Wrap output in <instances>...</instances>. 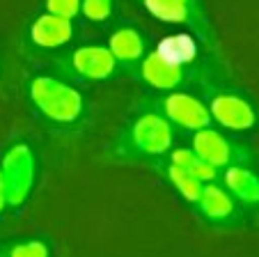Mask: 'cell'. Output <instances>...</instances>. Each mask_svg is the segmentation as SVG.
Masks as SVG:
<instances>
[{
    "mask_svg": "<svg viewBox=\"0 0 259 257\" xmlns=\"http://www.w3.org/2000/svg\"><path fill=\"white\" fill-rule=\"evenodd\" d=\"M30 101L46 120L55 124H71L83 115V94L53 76H37L30 81Z\"/></svg>",
    "mask_w": 259,
    "mask_h": 257,
    "instance_id": "6da1fadb",
    "label": "cell"
},
{
    "mask_svg": "<svg viewBox=\"0 0 259 257\" xmlns=\"http://www.w3.org/2000/svg\"><path fill=\"white\" fill-rule=\"evenodd\" d=\"M0 175H3V186H5L7 207H21L34 186V154L28 142H14L5 152Z\"/></svg>",
    "mask_w": 259,
    "mask_h": 257,
    "instance_id": "7a4b0ae2",
    "label": "cell"
},
{
    "mask_svg": "<svg viewBox=\"0 0 259 257\" xmlns=\"http://www.w3.org/2000/svg\"><path fill=\"white\" fill-rule=\"evenodd\" d=\"M172 124L163 113H142L126 133V145L136 156H163L172 150Z\"/></svg>",
    "mask_w": 259,
    "mask_h": 257,
    "instance_id": "3957f363",
    "label": "cell"
},
{
    "mask_svg": "<svg viewBox=\"0 0 259 257\" xmlns=\"http://www.w3.org/2000/svg\"><path fill=\"white\" fill-rule=\"evenodd\" d=\"M161 113L167 117L170 124L181 126L186 131H197V129L211 126L213 122L209 106L188 92H170L161 101Z\"/></svg>",
    "mask_w": 259,
    "mask_h": 257,
    "instance_id": "277c9868",
    "label": "cell"
},
{
    "mask_svg": "<svg viewBox=\"0 0 259 257\" xmlns=\"http://www.w3.org/2000/svg\"><path fill=\"white\" fill-rule=\"evenodd\" d=\"M211 120L227 131H250L257 124V113L252 103L234 92H220L209 103Z\"/></svg>",
    "mask_w": 259,
    "mask_h": 257,
    "instance_id": "5b68a950",
    "label": "cell"
},
{
    "mask_svg": "<svg viewBox=\"0 0 259 257\" xmlns=\"http://www.w3.org/2000/svg\"><path fill=\"white\" fill-rule=\"evenodd\" d=\"M71 69L85 81H106L117 71V60L108 46H78L71 53Z\"/></svg>",
    "mask_w": 259,
    "mask_h": 257,
    "instance_id": "8992f818",
    "label": "cell"
},
{
    "mask_svg": "<svg viewBox=\"0 0 259 257\" xmlns=\"http://www.w3.org/2000/svg\"><path fill=\"white\" fill-rule=\"evenodd\" d=\"M191 147L213 168L223 170L227 165L236 163V147L234 142L227 136H223L220 131L211 129V126H204V129H197L193 131V142Z\"/></svg>",
    "mask_w": 259,
    "mask_h": 257,
    "instance_id": "52a82bcc",
    "label": "cell"
},
{
    "mask_svg": "<svg viewBox=\"0 0 259 257\" xmlns=\"http://www.w3.org/2000/svg\"><path fill=\"white\" fill-rule=\"evenodd\" d=\"M140 78L145 85L154 90H177L184 85L186 81V67L172 64L170 60H165L163 55H158L156 51H152L149 55L140 60Z\"/></svg>",
    "mask_w": 259,
    "mask_h": 257,
    "instance_id": "ba28073f",
    "label": "cell"
},
{
    "mask_svg": "<svg viewBox=\"0 0 259 257\" xmlns=\"http://www.w3.org/2000/svg\"><path fill=\"white\" fill-rule=\"evenodd\" d=\"M71 37H73L71 19L51 14V12H44L41 16H37L32 21V25H30V39L39 49H60Z\"/></svg>",
    "mask_w": 259,
    "mask_h": 257,
    "instance_id": "9c48e42d",
    "label": "cell"
},
{
    "mask_svg": "<svg viewBox=\"0 0 259 257\" xmlns=\"http://www.w3.org/2000/svg\"><path fill=\"white\" fill-rule=\"evenodd\" d=\"M142 5L154 19L172 25H188L193 30H200L202 16L195 5H188L184 0H142Z\"/></svg>",
    "mask_w": 259,
    "mask_h": 257,
    "instance_id": "30bf717a",
    "label": "cell"
},
{
    "mask_svg": "<svg viewBox=\"0 0 259 257\" xmlns=\"http://www.w3.org/2000/svg\"><path fill=\"white\" fill-rule=\"evenodd\" d=\"M225 189L232 193V198L243 204H259V177L245 165L232 163L223 172Z\"/></svg>",
    "mask_w": 259,
    "mask_h": 257,
    "instance_id": "8fae6325",
    "label": "cell"
},
{
    "mask_svg": "<svg viewBox=\"0 0 259 257\" xmlns=\"http://www.w3.org/2000/svg\"><path fill=\"white\" fill-rule=\"evenodd\" d=\"M108 49L115 55L117 64H124V67H131V64L140 62L145 58V39L131 25H124V28H117L113 34H110V42H108Z\"/></svg>",
    "mask_w": 259,
    "mask_h": 257,
    "instance_id": "7c38bea8",
    "label": "cell"
},
{
    "mask_svg": "<svg viewBox=\"0 0 259 257\" xmlns=\"http://www.w3.org/2000/svg\"><path fill=\"white\" fill-rule=\"evenodd\" d=\"M195 207L206 221H225L234 213V198L227 189L213 184V181H206L202 186Z\"/></svg>",
    "mask_w": 259,
    "mask_h": 257,
    "instance_id": "4fadbf2b",
    "label": "cell"
},
{
    "mask_svg": "<svg viewBox=\"0 0 259 257\" xmlns=\"http://www.w3.org/2000/svg\"><path fill=\"white\" fill-rule=\"evenodd\" d=\"M156 53L170 60L172 64L179 67H188L197 60L200 55V44L191 32H175L170 37H163L156 46Z\"/></svg>",
    "mask_w": 259,
    "mask_h": 257,
    "instance_id": "5bb4252c",
    "label": "cell"
},
{
    "mask_svg": "<svg viewBox=\"0 0 259 257\" xmlns=\"http://www.w3.org/2000/svg\"><path fill=\"white\" fill-rule=\"evenodd\" d=\"M170 163L177 165V168L191 172L193 177H197L200 181H215L220 175V170L213 168L211 163H206L200 154H197L193 147H177V150H170Z\"/></svg>",
    "mask_w": 259,
    "mask_h": 257,
    "instance_id": "9a60e30c",
    "label": "cell"
},
{
    "mask_svg": "<svg viewBox=\"0 0 259 257\" xmlns=\"http://www.w3.org/2000/svg\"><path fill=\"white\" fill-rule=\"evenodd\" d=\"M165 177H167V181L175 186L177 193L186 200V202H191V204L197 202V198H200V193H202V186H204V181H200L197 177H193L191 172L177 168V165H172V163H167Z\"/></svg>",
    "mask_w": 259,
    "mask_h": 257,
    "instance_id": "2e32d148",
    "label": "cell"
},
{
    "mask_svg": "<svg viewBox=\"0 0 259 257\" xmlns=\"http://www.w3.org/2000/svg\"><path fill=\"white\" fill-rule=\"evenodd\" d=\"M0 255L7 257H49L51 246L41 239H28V241H19L12 246L0 248Z\"/></svg>",
    "mask_w": 259,
    "mask_h": 257,
    "instance_id": "e0dca14e",
    "label": "cell"
},
{
    "mask_svg": "<svg viewBox=\"0 0 259 257\" xmlns=\"http://www.w3.org/2000/svg\"><path fill=\"white\" fill-rule=\"evenodd\" d=\"M113 12V0H80V14L88 21L103 23Z\"/></svg>",
    "mask_w": 259,
    "mask_h": 257,
    "instance_id": "ac0fdd59",
    "label": "cell"
},
{
    "mask_svg": "<svg viewBox=\"0 0 259 257\" xmlns=\"http://www.w3.org/2000/svg\"><path fill=\"white\" fill-rule=\"evenodd\" d=\"M46 12L71 19L80 14V0H46Z\"/></svg>",
    "mask_w": 259,
    "mask_h": 257,
    "instance_id": "d6986e66",
    "label": "cell"
},
{
    "mask_svg": "<svg viewBox=\"0 0 259 257\" xmlns=\"http://www.w3.org/2000/svg\"><path fill=\"white\" fill-rule=\"evenodd\" d=\"M7 209V198H5V186H3V175H0V213Z\"/></svg>",
    "mask_w": 259,
    "mask_h": 257,
    "instance_id": "ffe728a7",
    "label": "cell"
},
{
    "mask_svg": "<svg viewBox=\"0 0 259 257\" xmlns=\"http://www.w3.org/2000/svg\"><path fill=\"white\" fill-rule=\"evenodd\" d=\"M184 3H188V5H195V0H184Z\"/></svg>",
    "mask_w": 259,
    "mask_h": 257,
    "instance_id": "44dd1931",
    "label": "cell"
}]
</instances>
